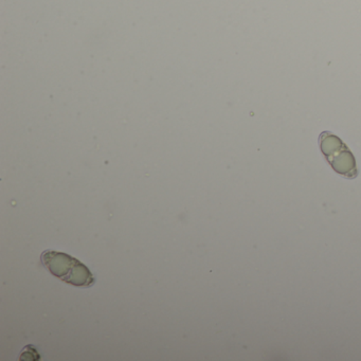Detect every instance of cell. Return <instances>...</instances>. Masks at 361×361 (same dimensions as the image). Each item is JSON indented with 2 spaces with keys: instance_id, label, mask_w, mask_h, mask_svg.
Instances as JSON below:
<instances>
[{
  "instance_id": "3957f363",
  "label": "cell",
  "mask_w": 361,
  "mask_h": 361,
  "mask_svg": "<svg viewBox=\"0 0 361 361\" xmlns=\"http://www.w3.org/2000/svg\"><path fill=\"white\" fill-rule=\"evenodd\" d=\"M20 360H39L41 356L35 350V346L27 345L20 353Z\"/></svg>"
},
{
  "instance_id": "7a4b0ae2",
  "label": "cell",
  "mask_w": 361,
  "mask_h": 361,
  "mask_svg": "<svg viewBox=\"0 0 361 361\" xmlns=\"http://www.w3.org/2000/svg\"><path fill=\"white\" fill-rule=\"evenodd\" d=\"M319 143L323 156L336 173L348 179L358 176L354 155L339 137L323 132L319 137Z\"/></svg>"
},
{
  "instance_id": "6da1fadb",
  "label": "cell",
  "mask_w": 361,
  "mask_h": 361,
  "mask_svg": "<svg viewBox=\"0 0 361 361\" xmlns=\"http://www.w3.org/2000/svg\"><path fill=\"white\" fill-rule=\"evenodd\" d=\"M41 259L50 274L67 284L75 287H90L96 283V278L90 270L79 259L66 253L46 250Z\"/></svg>"
}]
</instances>
